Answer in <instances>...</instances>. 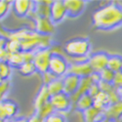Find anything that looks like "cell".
I'll list each match as a JSON object with an SVG mask.
<instances>
[{"mask_svg": "<svg viewBox=\"0 0 122 122\" xmlns=\"http://www.w3.org/2000/svg\"><path fill=\"white\" fill-rule=\"evenodd\" d=\"M93 25L101 30H112L122 25V6L117 2H110L94 12Z\"/></svg>", "mask_w": 122, "mask_h": 122, "instance_id": "1", "label": "cell"}, {"mask_svg": "<svg viewBox=\"0 0 122 122\" xmlns=\"http://www.w3.org/2000/svg\"><path fill=\"white\" fill-rule=\"evenodd\" d=\"M64 52L77 62H85L89 59L91 43L88 38L75 37L66 41L63 47Z\"/></svg>", "mask_w": 122, "mask_h": 122, "instance_id": "2", "label": "cell"}, {"mask_svg": "<svg viewBox=\"0 0 122 122\" xmlns=\"http://www.w3.org/2000/svg\"><path fill=\"white\" fill-rule=\"evenodd\" d=\"M69 63L67 60L60 53H55L52 55L49 66V71L52 72L58 78H63L68 72Z\"/></svg>", "mask_w": 122, "mask_h": 122, "instance_id": "3", "label": "cell"}, {"mask_svg": "<svg viewBox=\"0 0 122 122\" xmlns=\"http://www.w3.org/2000/svg\"><path fill=\"white\" fill-rule=\"evenodd\" d=\"M53 52L51 49H40L34 52L33 64L39 73H45L49 71V66Z\"/></svg>", "mask_w": 122, "mask_h": 122, "instance_id": "4", "label": "cell"}, {"mask_svg": "<svg viewBox=\"0 0 122 122\" xmlns=\"http://www.w3.org/2000/svg\"><path fill=\"white\" fill-rule=\"evenodd\" d=\"M108 60H109V55L103 51L100 52L93 53L92 55L89 56L88 62L92 67L93 71L95 73H100L102 70H104L107 67L108 64Z\"/></svg>", "mask_w": 122, "mask_h": 122, "instance_id": "5", "label": "cell"}, {"mask_svg": "<svg viewBox=\"0 0 122 122\" xmlns=\"http://www.w3.org/2000/svg\"><path fill=\"white\" fill-rule=\"evenodd\" d=\"M19 112V107L16 102L4 99L0 102V121H9L14 119Z\"/></svg>", "mask_w": 122, "mask_h": 122, "instance_id": "6", "label": "cell"}, {"mask_svg": "<svg viewBox=\"0 0 122 122\" xmlns=\"http://www.w3.org/2000/svg\"><path fill=\"white\" fill-rule=\"evenodd\" d=\"M50 103L54 107L55 112L62 113L69 110L70 107L72 105V101L70 96H68L64 92L56 96H52L50 99Z\"/></svg>", "mask_w": 122, "mask_h": 122, "instance_id": "7", "label": "cell"}, {"mask_svg": "<svg viewBox=\"0 0 122 122\" xmlns=\"http://www.w3.org/2000/svg\"><path fill=\"white\" fill-rule=\"evenodd\" d=\"M35 32L39 35L51 36L55 32V24L48 17H35Z\"/></svg>", "mask_w": 122, "mask_h": 122, "instance_id": "8", "label": "cell"}, {"mask_svg": "<svg viewBox=\"0 0 122 122\" xmlns=\"http://www.w3.org/2000/svg\"><path fill=\"white\" fill-rule=\"evenodd\" d=\"M67 73L76 75L80 78H85V77L91 76L94 73V71H93V69L91 67L88 61H85V62L70 63Z\"/></svg>", "mask_w": 122, "mask_h": 122, "instance_id": "9", "label": "cell"}, {"mask_svg": "<svg viewBox=\"0 0 122 122\" xmlns=\"http://www.w3.org/2000/svg\"><path fill=\"white\" fill-rule=\"evenodd\" d=\"M67 17V11L65 5V1H53L50 8V19L55 25L60 24L64 19Z\"/></svg>", "mask_w": 122, "mask_h": 122, "instance_id": "10", "label": "cell"}, {"mask_svg": "<svg viewBox=\"0 0 122 122\" xmlns=\"http://www.w3.org/2000/svg\"><path fill=\"white\" fill-rule=\"evenodd\" d=\"M12 9H13V11L17 17L25 18L33 12L34 1H28V0H16V1H13Z\"/></svg>", "mask_w": 122, "mask_h": 122, "instance_id": "11", "label": "cell"}, {"mask_svg": "<svg viewBox=\"0 0 122 122\" xmlns=\"http://www.w3.org/2000/svg\"><path fill=\"white\" fill-rule=\"evenodd\" d=\"M86 4L87 2L83 0H65L67 17L73 19L82 15L86 9Z\"/></svg>", "mask_w": 122, "mask_h": 122, "instance_id": "12", "label": "cell"}, {"mask_svg": "<svg viewBox=\"0 0 122 122\" xmlns=\"http://www.w3.org/2000/svg\"><path fill=\"white\" fill-rule=\"evenodd\" d=\"M81 80L82 78H80L76 75L73 74H66V76L63 77V82H64V92L67 94L68 96H73L80 86Z\"/></svg>", "mask_w": 122, "mask_h": 122, "instance_id": "13", "label": "cell"}, {"mask_svg": "<svg viewBox=\"0 0 122 122\" xmlns=\"http://www.w3.org/2000/svg\"><path fill=\"white\" fill-rule=\"evenodd\" d=\"M105 118L107 121H118L122 118V100L110 105L104 110Z\"/></svg>", "mask_w": 122, "mask_h": 122, "instance_id": "14", "label": "cell"}, {"mask_svg": "<svg viewBox=\"0 0 122 122\" xmlns=\"http://www.w3.org/2000/svg\"><path fill=\"white\" fill-rule=\"evenodd\" d=\"M94 83H96V82L93 80V78L91 77V76L82 78V80H81V83H80V86H79V88L77 90V92L73 96L70 97V98H71V101H72V104H75L76 102H77V100L81 96H83L85 94H88L91 86H92Z\"/></svg>", "mask_w": 122, "mask_h": 122, "instance_id": "15", "label": "cell"}, {"mask_svg": "<svg viewBox=\"0 0 122 122\" xmlns=\"http://www.w3.org/2000/svg\"><path fill=\"white\" fill-rule=\"evenodd\" d=\"M82 113H83L84 122H103L106 120L104 111L95 107H92Z\"/></svg>", "mask_w": 122, "mask_h": 122, "instance_id": "16", "label": "cell"}, {"mask_svg": "<svg viewBox=\"0 0 122 122\" xmlns=\"http://www.w3.org/2000/svg\"><path fill=\"white\" fill-rule=\"evenodd\" d=\"M51 96L49 91H48V88L46 85H42L40 90L38 91V94L36 95V98L34 100V108H35V111L40 109L43 106H45L46 104H48L50 102V99H51Z\"/></svg>", "mask_w": 122, "mask_h": 122, "instance_id": "17", "label": "cell"}, {"mask_svg": "<svg viewBox=\"0 0 122 122\" xmlns=\"http://www.w3.org/2000/svg\"><path fill=\"white\" fill-rule=\"evenodd\" d=\"M75 108L81 112H84L85 110L91 108L92 107H94V98L91 97L89 94H85L83 96H81L77 102L74 104Z\"/></svg>", "mask_w": 122, "mask_h": 122, "instance_id": "18", "label": "cell"}, {"mask_svg": "<svg viewBox=\"0 0 122 122\" xmlns=\"http://www.w3.org/2000/svg\"><path fill=\"white\" fill-rule=\"evenodd\" d=\"M111 105V101L109 96L104 92V91H101V92L94 98V107L101 109V110H105L107 107H108Z\"/></svg>", "mask_w": 122, "mask_h": 122, "instance_id": "19", "label": "cell"}, {"mask_svg": "<svg viewBox=\"0 0 122 122\" xmlns=\"http://www.w3.org/2000/svg\"><path fill=\"white\" fill-rule=\"evenodd\" d=\"M107 68L117 73L122 71V56L120 55H109Z\"/></svg>", "mask_w": 122, "mask_h": 122, "instance_id": "20", "label": "cell"}, {"mask_svg": "<svg viewBox=\"0 0 122 122\" xmlns=\"http://www.w3.org/2000/svg\"><path fill=\"white\" fill-rule=\"evenodd\" d=\"M48 91L51 96H56L61 93H64V82L63 78H57L47 85Z\"/></svg>", "mask_w": 122, "mask_h": 122, "instance_id": "21", "label": "cell"}, {"mask_svg": "<svg viewBox=\"0 0 122 122\" xmlns=\"http://www.w3.org/2000/svg\"><path fill=\"white\" fill-rule=\"evenodd\" d=\"M18 71L23 76H29V75H32L33 73H35L37 71V69H36L33 62H28V63H25L23 66H20L18 68Z\"/></svg>", "mask_w": 122, "mask_h": 122, "instance_id": "22", "label": "cell"}, {"mask_svg": "<svg viewBox=\"0 0 122 122\" xmlns=\"http://www.w3.org/2000/svg\"><path fill=\"white\" fill-rule=\"evenodd\" d=\"M12 68L13 67L9 65V63H0V81L10 80V77L12 75Z\"/></svg>", "mask_w": 122, "mask_h": 122, "instance_id": "23", "label": "cell"}, {"mask_svg": "<svg viewBox=\"0 0 122 122\" xmlns=\"http://www.w3.org/2000/svg\"><path fill=\"white\" fill-rule=\"evenodd\" d=\"M54 112H55V109H54V107H52V105H51V103L49 102L48 104H46L45 106H43L40 109L36 110V111H35V114L38 115L40 118H41V119L44 121L47 117H49L51 114L54 113Z\"/></svg>", "mask_w": 122, "mask_h": 122, "instance_id": "24", "label": "cell"}, {"mask_svg": "<svg viewBox=\"0 0 122 122\" xmlns=\"http://www.w3.org/2000/svg\"><path fill=\"white\" fill-rule=\"evenodd\" d=\"M100 74V81H103V82H107V83H112L113 84V81L115 78V72H113L112 70H110L109 68H106L104 70L99 73Z\"/></svg>", "mask_w": 122, "mask_h": 122, "instance_id": "25", "label": "cell"}, {"mask_svg": "<svg viewBox=\"0 0 122 122\" xmlns=\"http://www.w3.org/2000/svg\"><path fill=\"white\" fill-rule=\"evenodd\" d=\"M4 48H6L11 54H16V53H19V52H22L21 42L16 41V40H9L8 39V42H7V44Z\"/></svg>", "mask_w": 122, "mask_h": 122, "instance_id": "26", "label": "cell"}, {"mask_svg": "<svg viewBox=\"0 0 122 122\" xmlns=\"http://www.w3.org/2000/svg\"><path fill=\"white\" fill-rule=\"evenodd\" d=\"M13 6V1H6V0H1L0 1V18L3 20V18L9 13V10Z\"/></svg>", "mask_w": 122, "mask_h": 122, "instance_id": "27", "label": "cell"}, {"mask_svg": "<svg viewBox=\"0 0 122 122\" xmlns=\"http://www.w3.org/2000/svg\"><path fill=\"white\" fill-rule=\"evenodd\" d=\"M10 88H11V81L10 80L0 81V97H1V101L4 100V96L8 94Z\"/></svg>", "mask_w": 122, "mask_h": 122, "instance_id": "28", "label": "cell"}, {"mask_svg": "<svg viewBox=\"0 0 122 122\" xmlns=\"http://www.w3.org/2000/svg\"><path fill=\"white\" fill-rule=\"evenodd\" d=\"M44 122H66V119L62 113L59 112H54L52 113L49 117H47Z\"/></svg>", "mask_w": 122, "mask_h": 122, "instance_id": "29", "label": "cell"}, {"mask_svg": "<svg viewBox=\"0 0 122 122\" xmlns=\"http://www.w3.org/2000/svg\"><path fill=\"white\" fill-rule=\"evenodd\" d=\"M113 85L118 90V93L120 94V96H122V71L117 72L115 74V78H114V81H113Z\"/></svg>", "mask_w": 122, "mask_h": 122, "instance_id": "30", "label": "cell"}, {"mask_svg": "<svg viewBox=\"0 0 122 122\" xmlns=\"http://www.w3.org/2000/svg\"><path fill=\"white\" fill-rule=\"evenodd\" d=\"M58 77L57 76H55L52 72H50V71H47V72H45V73H43L42 74V80H43V85H48V84H50L52 81H54L55 79H57Z\"/></svg>", "mask_w": 122, "mask_h": 122, "instance_id": "31", "label": "cell"}, {"mask_svg": "<svg viewBox=\"0 0 122 122\" xmlns=\"http://www.w3.org/2000/svg\"><path fill=\"white\" fill-rule=\"evenodd\" d=\"M10 56H11V53L6 48H0V60H1V62L8 63Z\"/></svg>", "mask_w": 122, "mask_h": 122, "instance_id": "32", "label": "cell"}, {"mask_svg": "<svg viewBox=\"0 0 122 122\" xmlns=\"http://www.w3.org/2000/svg\"><path fill=\"white\" fill-rule=\"evenodd\" d=\"M100 92H101V89H100L99 83H94L92 86H91V88H90V90H89L88 94H89L91 97L95 98V97H96Z\"/></svg>", "mask_w": 122, "mask_h": 122, "instance_id": "33", "label": "cell"}, {"mask_svg": "<svg viewBox=\"0 0 122 122\" xmlns=\"http://www.w3.org/2000/svg\"><path fill=\"white\" fill-rule=\"evenodd\" d=\"M28 122H44L41 118H40L38 115H36V114H33L32 116H30L29 118H28Z\"/></svg>", "mask_w": 122, "mask_h": 122, "instance_id": "34", "label": "cell"}, {"mask_svg": "<svg viewBox=\"0 0 122 122\" xmlns=\"http://www.w3.org/2000/svg\"><path fill=\"white\" fill-rule=\"evenodd\" d=\"M8 122H28V118L25 117H19V118H14L9 120Z\"/></svg>", "mask_w": 122, "mask_h": 122, "instance_id": "35", "label": "cell"}, {"mask_svg": "<svg viewBox=\"0 0 122 122\" xmlns=\"http://www.w3.org/2000/svg\"><path fill=\"white\" fill-rule=\"evenodd\" d=\"M103 122H109V121H107V120L106 119V120H105V121H103Z\"/></svg>", "mask_w": 122, "mask_h": 122, "instance_id": "36", "label": "cell"}, {"mask_svg": "<svg viewBox=\"0 0 122 122\" xmlns=\"http://www.w3.org/2000/svg\"><path fill=\"white\" fill-rule=\"evenodd\" d=\"M121 100H122V96H121Z\"/></svg>", "mask_w": 122, "mask_h": 122, "instance_id": "37", "label": "cell"}]
</instances>
